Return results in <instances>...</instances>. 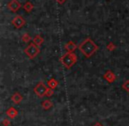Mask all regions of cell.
<instances>
[{"label":"cell","mask_w":129,"mask_h":126,"mask_svg":"<svg viewBox=\"0 0 129 126\" xmlns=\"http://www.w3.org/2000/svg\"><path fill=\"white\" fill-rule=\"evenodd\" d=\"M12 23H13V25L16 28H21V27L26 24V20L22 16L17 15V16L13 20Z\"/></svg>","instance_id":"4"},{"label":"cell","mask_w":129,"mask_h":126,"mask_svg":"<svg viewBox=\"0 0 129 126\" xmlns=\"http://www.w3.org/2000/svg\"><path fill=\"white\" fill-rule=\"evenodd\" d=\"M25 53L29 58H34L36 57V56L39 54L40 50H39V47L36 44V43H30L27 48L25 49Z\"/></svg>","instance_id":"3"},{"label":"cell","mask_w":129,"mask_h":126,"mask_svg":"<svg viewBox=\"0 0 129 126\" xmlns=\"http://www.w3.org/2000/svg\"><path fill=\"white\" fill-rule=\"evenodd\" d=\"M107 48L109 49L110 50H112V49H114V48H115V46L113 45V43H109V44H108Z\"/></svg>","instance_id":"13"},{"label":"cell","mask_w":129,"mask_h":126,"mask_svg":"<svg viewBox=\"0 0 129 126\" xmlns=\"http://www.w3.org/2000/svg\"><path fill=\"white\" fill-rule=\"evenodd\" d=\"M33 41H34V43H36L37 46H39V45H41L42 43H43V37H42L41 35H36L34 38H33Z\"/></svg>","instance_id":"9"},{"label":"cell","mask_w":129,"mask_h":126,"mask_svg":"<svg viewBox=\"0 0 129 126\" xmlns=\"http://www.w3.org/2000/svg\"><path fill=\"white\" fill-rule=\"evenodd\" d=\"M79 50L87 57H90L97 50V46L91 39L88 38L80 44Z\"/></svg>","instance_id":"1"},{"label":"cell","mask_w":129,"mask_h":126,"mask_svg":"<svg viewBox=\"0 0 129 126\" xmlns=\"http://www.w3.org/2000/svg\"><path fill=\"white\" fill-rule=\"evenodd\" d=\"M23 8H24V10H25L26 12H27V13H30V12H32L33 9H34V5H33L31 2H27L23 6Z\"/></svg>","instance_id":"8"},{"label":"cell","mask_w":129,"mask_h":126,"mask_svg":"<svg viewBox=\"0 0 129 126\" xmlns=\"http://www.w3.org/2000/svg\"><path fill=\"white\" fill-rule=\"evenodd\" d=\"M20 7H21V5L19 3L18 0H12L11 2H9V4H8V8L13 13H16L17 11L20 10Z\"/></svg>","instance_id":"5"},{"label":"cell","mask_w":129,"mask_h":126,"mask_svg":"<svg viewBox=\"0 0 129 126\" xmlns=\"http://www.w3.org/2000/svg\"><path fill=\"white\" fill-rule=\"evenodd\" d=\"M66 1H67V0H57V2L58 3L59 5H63V4H64V3H66Z\"/></svg>","instance_id":"14"},{"label":"cell","mask_w":129,"mask_h":126,"mask_svg":"<svg viewBox=\"0 0 129 126\" xmlns=\"http://www.w3.org/2000/svg\"><path fill=\"white\" fill-rule=\"evenodd\" d=\"M124 88L125 89V90H127V91H129V81H126V82H125V84H124Z\"/></svg>","instance_id":"12"},{"label":"cell","mask_w":129,"mask_h":126,"mask_svg":"<svg viewBox=\"0 0 129 126\" xmlns=\"http://www.w3.org/2000/svg\"><path fill=\"white\" fill-rule=\"evenodd\" d=\"M57 83L54 79H52V80H50V81H49V86H50V87H55L56 86H57Z\"/></svg>","instance_id":"11"},{"label":"cell","mask_w":129,"mask_h":126,"mask_svg":"<svg viewBox=\"0 0 129 126\" xmlns=\"http://www.w3.org/2000/svg\"><path fill=\"white\" fill-rule=\"evenodd\" d=\"M35 92H36V94H37L39 96L44 95L45 93L47 92L46 87L44 86V84L41 82V83H39L37 86H36V87L35 88Z\"/></svg>","instance_id":"6"},{"label":"cell","mask_w":129,"mask_h":126,"mask_svg":"<svg viewBox=\"0 0 129 126\" xmlns=\"http://www.w3.org/2000/svg\"><path fill=\"white\" fill-rule=\"evenodd\" d=\"M61 63L63 64V65L66 66L67 68H71L77 61V57L74 53L73 52H68V53L64 54L60 59Z\"/></svg>","instance_id":"2"},{"label":"cell","mask_w":129,"mask_h":126,"mask_svg":"<svg viewBox=\"0 0 129 126\" xmlns=\"http://www.w3.org/2000/svg\"><path fill=\"white\" fill-rule=\"evenodd\" d=\"M64 48H66V50H67L68 52H73V51H74V50H76V48H77V45H76L74 43H73V41H68V43L66 44Z\"/></svg>","instance_id":"7"},{"label":"cell","mask_w":129,"mask_h":126,"mask_svg":"<svg viewBox=\"0 0 129 126\" xmlns=\"http://www.w3.org/2000/svg\"><path fill=\"white\" fill-rule=\"evenodd\" d=\"M30 40H31V37L29 36V34L25 33V34H23V36H22V41H25V43H28Z\"/></svg>","instance_id":"10"}]
</instances>
